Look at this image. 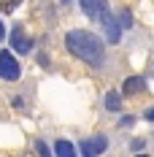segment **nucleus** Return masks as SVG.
I'll return each instance as SVG.
<instances>
[{"mask_svg": "<svg viewBox=\"0 0 154 157\" xmlns=\"http://www.w3.org/2000/svg\"><path fill=\"white\" fill-rule=\"evenodd\" d=\"M81 11L89 19H100L108 11V6H106V0H81Z\"/></svg>", "mask_w": 154, "mask_h": 157, "instance_id": "39448f33", "label": "nucleus"}, {"mask_svg": "<svg viewBox=\"0 0 154 157\" xmlns=\"http://www.w3.org/2000/svg\"><path fill=\"white\" fill-rule=\"evenodd\" d=\"M19 3H22V0H0V8H3L6 14H11L16 6H19Z\"/></svg>", "mask_w": 154, "mask_h": 157, "instance_id": "9d476101", "label": "nucleus"}, {"mask_svg": "<svg viewBox=\"0 0 154 157\" xmlns=\"http://www.w3.org/2000/svg\"><path fill=\"white\" fill-rule=\"evenodd\" d=\"M119 22H122V27H133V16L127 14V11H124V14L119 16Z\"/></svg>", "mask_w": 154, "mask_h": 157, "instance_id": "9b49d317", "label": "nucleus"}, {"mask_svg": "<svg viewBox=\"0 0 154 157\" xmlns=\"http://www.w3.org/2000/svg\"><path fill=\"white\" fill-rule=\"evenodd\" d=\"M6 38V27H3V22H0V41Z\"/></svg>", "mask_w": 154, "mask_h": 157, "instance_id": "4468645a", "label": "nucleus"}, {"mask_svg": "<svg viewBox=\"0 0 154 157\" xmlns=\"http://www.w3.org/2000/svg\"><path fill=\"white\" fill-rule=\"evenodd\" d=\"M146 119H152V122H154V106H152L149 111H146Z\"/></svg>", "mask_w": 154, "mask_h": 157, "instance_id": "ddd939ff", "label": "nucleus"}, {"mask_svg": "<svg viewBox=\"0 0 154 157\" xmlns=\"http://www.w3.org/2000/svg\"><path fill=\"white\" fill-rule=\"evenodd\" d=\"M106 106H108L111 111H119V106H122V98H119L116 92H108V95H106Z\"/></svg>", "mask_w": 154, "mask_h": 157, "instance_id": "1a4fd4ad", "label": "nucleus"}, {"mask_svg": "<svg viewBox=\"0 0 154 157\" xmlns=\"http://www.w3.org/2000/svg\"><path fill=\"white\" fill-rule=\"evenodd\" d=\"M108 146V138L106 136H97V138H87L81 144V155L84 157H95V155H103Z\"/></svg>", "mask_w": 154, "mask_h": 157, "instance_id": "7ed1b4c3", "label": "nucleus"}, {"mask_svg": "<svg viewBox=\"0 0 154 157\" xmlns=\"http://www.w3.org/2000/svg\"><path fill=\"white\" fill-rule=\"evenodd\" d=\"M97 22H103V27H106V38L111 41V44H116V41H119V25H116V19L108 16V11H106Z\"/></svg>", "mask_w": 154, "mask_h": 157, "instance_id": "423d86ee", "label": "nucleus"}, {"mask_svg": "<svg viewBox=\"0 0 154 157\" xmlns=\"http://www.w3.org/2000/svg\"><path fill=\"white\" fill-rule=\"evenodd\" d=\"M65 46L70 49L73 54H76L78 60H84V63L89 65H100L103 63V57H106V49H103V41L89 30H73L65 35Z\"/></svg>", "mask_w": 154, "mask_h": 157, "instance_id": "f257e3e1", "label": "nucleus"}, {"mask_svg": "<svg viewBox=\"0 0 154 157\" xmlns=\"http://www.w3.org/2000/svg\"><path fill=\"white\" fill-rule=\"evenodd\" d=\"M19 63L14 60V54L11 52H0V78H6V81H16L19 78Z\"/></svg>", "mask_w": 154, "mask_h": 157, "instance_id": "f03ea898", "label": "nucleus"}, {"mask_svg": "<svg viewBox=\"0 0 154 157\" xmlns=\"http://www.w3.org/2000/svg\"><path fill=\"white\" fill-rule=\"evenodd\" d=\"M11 46H14L19 54H27V52H30L32 41L27 38V35H24V27H22V25H16L14 33H11Z\"/></svg>", "mask_w": 154, "mask_h": 157, "instance_id": "20e7f679", "label": "nucleus"}, {"mask_svg": "<svg viewBox=\"0 0 154 157\" xmlns=\"http://www.w3.org/2000/svg\"><path fill=\"white\" fill-rule=\"evenodd\" d=\"M54 152H57L60 157H73V146H70L68 141H57V146H54Z\"/></svg>", "mask_w": 154, "mask_h": 157, "instance_id": "6e6552de", "label": "nucleus"}, {"mask_svg": "<svg viewBox=\"0 0 154 157\" xmlns=\"http://www.w3.org/2000/svg\"><path fill=\"white\" fill-rule=\"evenodd\" d=\"M35 149H38L41 155H49V146H46V144H43V141H38V144H35Z\"/></svg>", "mask_w": 154, "mask_h": 157, "instance_id": "f8f14e48", "label": "nucleus"}, {"mask_svg": "<svg viewBox=\"0 0 154 157\" xmlns=\"http://www.w3.org/2000/svg\"><path fill=\"white\" fill-rule=\"evenodd\" d=\"M143 90H146V78H141V76H133V78L124 81V92H127V95L143 92Z\"/></svg>", "mask_w": 154, "mask_h": 157, "instance_id": "0eeeda50", "label": "nucleus"}]
</instances>
